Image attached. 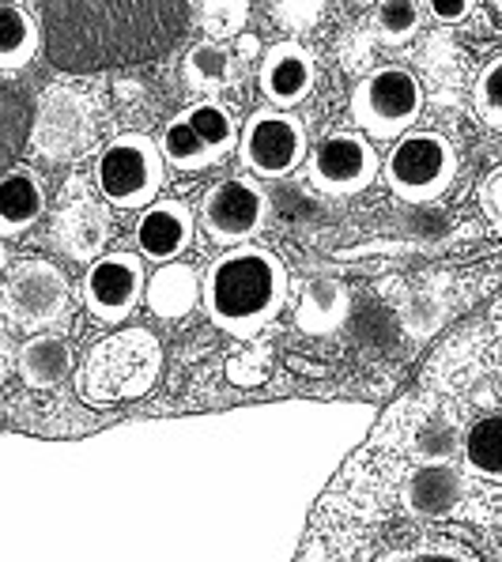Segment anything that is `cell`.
<instances>
[{"label":"cell","mask_w":502,"mask_h":562,"mask_svg":"<svg viewBox=\"0 0 502 562\" xmlns=\"http://www.w3.org/2000/svg\"><path fill=\"white\" fill-rule=\"evenodd\" d=\"M144 283H148V268L141 254L114 249V254H99L83 272L80 295L88 314L99 325H121L129 322L144 299Z\"/></svg>","instance_id":"cell-9"},{"label":"cell","mask_w":502,"mask_h":562,"mask_svg":"<svg viewBox=\"0 0 502 562\" xmlns=\"http://www.w3.org/2000/svg\"><path fill=\"white\" fill-rule=\"evenodd\" d=\"M480 201H483V212H488L495 223H502V167L491 170V175L483 178Z\"/></svg>","instance_id":"cell-29"},{"label":"cell","mask_w":502,"mask_h":562,"mask_svg":"<svg viewBox=\"0 0 502 562\" xmlns=\"http://www.w3.org/2000/svg\"><path fill=\"white\" fill-rule=\"evenodd\" d=\"M8 317L23 333H42L68 317V280L54 261L27 257L4 272Z\"/></svg>","instance_id":"cell-8"},{"label":"cell","mask_w":502,"mask_h":562,"mask_svg":"<svg viewBox=\"0 0 502 562\" xmlns=\"http://www.w3.org/2000/svg\"><path fill=\"white\" fill-rule=\"evenodd\" d=\"M495 367H499V378H502V348H499V359H495Z\"/></svg>","instance_id":"cell-33"},{"label":"cell","mask_w":502,"mask_h":562,"mask_svg":"<svg viewBox=\"0 0 502 562\" xmlns=\"http://www.w3.org/2000/svg\"><path fill=\"white\" fill-rule=\"evenodd\" d=\"M465 495L461 475L449 469L446 461H427L409 475V487H404V506L415 517H427V521H443L457 509Z\"/></svg>","instance_id":"cell-19"},{"label":"cell","mask_w":502,"mask_h":562,"mask_svg":"<svg viewBox=\"0 0 502 562\" xmlns=\"http://www.w3.org/2000/svg\"><path fill=\"white\" fill-rule=\"evenodd\" d=\"M352 314V291L336 276H314L306 280L302 295L295 302V328L306 336H328L344 328Z\"/></svg>","instance_id":"cell-18"},{"label":"cell","mask_w":502,"mask_h":562,"mask_svg":"<svg viewBox=\"0 0 502 562\" xmlns=\"http://www.w3.org/2000/svg\"><path fill=\"white\" fill-rule=\"evenodd\" d=\"M472 102L483 125L502 133V57L483 65L480 80H476V91H472Z\"/></svg>","instance_id":"cell-26"},{"label":"cell","mask_w":502,"mask_h":562,"mask_svg":"<svg viewBox=\"0 0 502 562\" xmlns=\"http://www.w3.org/2000/svg\"><path fill=\"white\" fill-rule=\"evenodd\" d=\"M155 144H159L167 167L181 170V175H201V170L220 167V159H215L212 148H208L201 136H197V128L189 125L186 114L170 117L167 125H163V133H159V140H155Z\"/></svg>","instance_id":"cell-21"},{"label":"cell","mask_w":502,"mask_h":562,"mask_svg":"<svg viewBox=\"0 0 502 562\" xmlns=\"http://www.w3.org/2000/svg\"><path fill=\"white\" fill-rule=\"evenodd\" d=\"M181 76H186V83L193 91L215 94L235 80V57H231L220 42H201V46L189 49L186 65H181Z\"/></svg>","instance_id":"cell-23"},{"label":"cell","mask_w":502,"mask_h":562,"mask_svg":"<svg viewBox=\"0 0 502 562\" xmlns=\"http://www.w3.org/2000/svg\"><path fill=\"white\" fill-rule=\"evenodd\" d=\"M257 83H261L268 106L295 110L310 99V91H314L317 65H314V57H310V49L299 46V42H276L261 57Z\"/></svg>","instance_id":"cell-14"},{"label":"cell","mask_w":502,"mask_h":562,"mask_svg":"<svg viewBox=\"0 0 502 562\" xmlns=\"http://www.w3.org/2000/svg\"><path fill=\"white\" fill-rule=\"evenodd\" d=\"M457 167H461V159H457V148L449 144V136L412 125L409 133H401L393 140V148H389L382 162V175L397 201L431 204L449 193Z\"/></svg>","instance_id":"cell-3"},{"label":"cell","mask_w":502,"mask_h":562,"mask_svg":"<svg viewBox=\"0 0 502 562\" xmlns=\"http://www.w3.org/2000/svg\"><path fill=\"white\" fill-rule=\"evenodd\" d=\"M423 27L420 0H378L375 8V31L386 46H404Z\"/></svg>","instance_id":"cell-25"},{"label":"cell","mask_w":502,"mask_h":562,"mask_svg":"<svg viewBox=\"0 0 502 562\" xmlns=\"http://www.w3.org/2000/svg\"><path fill=\"white\" fill-rule=\"evenodd\" d=\"M167 181V159L159 144L144 133L114 136L94 159V189L118 212H141L163 193Z\"/></svg>","instance_id":"cell-4"},{"label":"cell","mask_w":502,"mask_h":562,"mask_svg":"<svg viewBox=\"0 0 502 562\" xmlns=\"http://www.w3.org/2000/svg\"><path fill=\"white\" fill-rule=\"evenodd\" d=\"M114 235V220L91 196H65L49 215V241L68 261H94Z\"/></svg>","instance_id":"cell-13"},{"label":"cell","mask_w":502,"mask_h":562,"mask_svg":"<svg viewBox=\"0 0 502 562\" xmlns=\"http://www.w3.org/2000/svg\"><path fill=\"white\" fill-rule=\"evenodd\" d=\"M291 280L280 257L261 246H227L204 272L201 306L208 322L238 340H254L288 306Z\"/></svg>","instance_id":"cell-1"},{"label":"cell","mask_w":502,"mask_h":562,"mask_svg":"<svg viewBox=\"0 0 502 562\" xmlns=\"http://www.w3.org/2000/svg\"><path fill=\"white\" fill-rule=\"evenodd\" d=\"M46 181L31 167H12L0 175V238H23L46 215Z\"/></svg>","instance_id":"cell-16"},{"label":"cell","mask_w":502,"mask_h":562,"mask_svg":"<svg viewBox=\"0 0 502 562\" xmlns=\"http://www.w3.org/2000/svg\"><path fill=\"white\" fill-rule=\"evenodd\" d=\"M476 8V0H427V15L443 27H454V23L469 20Z\"/></svg>","instance_id":"cell-28"},{"label":"cell","mask_w":502,"mask_h":562,"mask_svg":"<svg viewBox=\"0 0 502 562\" xmlns=\"http://www.w3.org/2000/svg\"><path fill=\"white\" fill-rule=\"evenodd\" d=\"M181 114L189 117V125L197 128V136L212 148L215 159H227V155H235L238 151V121L235 114H231L227 106H223L220 99H201V102H193V106H186Z\"/></svg>","instance_id":"cell-22"},{"label":"cell","mask_w":502,"mask_h":562,"mask_svg":"<svg viewBox=\"0 0 502 562\" xmlns=\"http://www.w3.org/2000/svg\"><path fill=\"white\" fill-rule=\"evenodd\" d=\"M8 272V249H4V238H0V280H4Z\"/></svg>","instance_id":"cell-32"},{"label":"cell","mask_w":502,"mask_h":562,"mask_svg":"<svg viewBox=\"0 0 502 562\" xmlns=\"http://www.w3.org/2000/svg\"><path fill=\"white\" fill-rule=\"evenodd\" d=\"M197 235V212L186 201H170V196H155L152 204L141 207V220L133 227V246L144 261L163 265L178 261Z\"/></svg>","instance_id":"cell-12"},{"label":"cell","mask_w":502,"mask_h":562,"mask_svg":"<svg viewBox=\"0 0 502 562\" xmlns=\"http://www.w3.org/2000/svg\"><path fill=\"white\" fill-rule=\"evenodd\" d=\"M306 128L291 110H254L238 133V162L261 181L291 178L306 162Z\"/></svg>","instance_id":"cell-6"},{"label":"cell","mask_w":502,"mask_h":562,"mask_svg":"<svg viewBox=\"0 0 502 562\" xmlns=\"http://www.w3.org/2000/svg\"><path fill=\"white\" fill-rule=\"evenodd\" d=\"M201 20L215 38H223V34L238 31L246 23V0H204Z\"/></svg>","instance_id":"cell-27"},{"label":"cell","mask_w":502,"mask_h":562,"mask_svg":"<svg viewBox=\"0 0 502 562\" xmlns=\"http://www.w3.org/2000/svg\"><path fill=\"white\" fill-rule=\"evenodd\" d=\"M310 186L325 196H355L375 186L382 175V155L375 151V140L359 128L328 133L314 151H306Z\"/></svg>","instance_id":"cell-7"},{"label":"cell","mask_w":502,"mask_h":562,"mask_svg":"<svg viewBox=\"0 0 502 562\" xmlns=\"http://www.w3.org/2000/svg\"><path fill=\"white\" fill-rule=\"evenodd\" d=\"M163 370V348L148 328H121L102 336L76 370V393L88 404H125L152 393Z\"/></svg>","instance_id":"cell-2"},{"label":"cell","mask_w":502,"mask_h":562,"mask_svg":"<svg viewBox=\"0 0 502 562\" xmlns=\"http://www.w3.org/2000/svg\"><path fill=\"white\" fill-rule=\"evenodd\" d=\"M204 276L193 265L181 261H163L155 272H148L144 283V306L159 322H181L201 306Z\"/></svg>","instance_id":"cell-15"},{"label":"cell","mask_w":502,"mask_h":562,"mask_svg":"<svg viewBox=\"0 0 502 562\" xmlns=\"http://www.w3.org/2000/svg\"><path fill=\"white\" fill-rule=\"evenodd\" d=\"M4 385H8V356L0 351V393H4Z\"/></svg>","instance_id":"cell-31"},{"label":"cell","mask_w":502,"mask_h":562,"mask_svg":"<svg viewBox=\"0 0 502 562\" xmlns=\"http://www.w3.org/2000/svg\"><path fill=\"white\" fill-rule=\"evenodd\" d=\"M76 370V351L60 333H31V340H23L20 356H15V374L23 378L27 389H57L72 378Z\"/></svg>","instance_id":"cell-17"},{"label":"cell","mask_w":502,"mask_h":562,"mask_svg":"<svg viewBox=\"0 0 502 562\" xmlns=\"http://www.w3.org/2000/svg\"><path fill=\"white\" fill-rule=\"evenodd\" d=\"M12 325V317H8V302H4V291H0V333Z\"/></svg>","instance_id":"cell-30"},{"label":"cell","mask_w":502,"mask_h":562,"mask_svg":"<svg viewBox=\"0 0 502 562\" xmlns=\"http://www.w3.org/2000/svg\"><path fill=\"white\" fill-rule=\"evenodd\" d=\"M465 464L483 480H502V415H483L465 435Z\"/></svg>","instance_id":"cell-24"},{"label":"cell","mask_w":502,"mask_h":562,"mask_svg":"<svg viewBox=\"0 0 502 562\" xmlns=\"http://www.w3.org/2000/svg\"><path fill=\"white\" fill-rule=\"evenodd\" d=\"M91 140V114L88 102L68 88H49L38 102V117H34L31 148L42 159H72L83 144Z\"/></svg>","instance_id":"cell-11"},{"label":"cell","mask_w":502,"mask_h":562,"mask_svg":"<svg viewBox=\"0 0 502 562\" xmlns=\"http://www.w3.org/2000/svg\"><path fill=\"white\" fill-rule=\"evenodd\" d=\"M201 227L215 246L254 241L268 223V193L254 178L215 181L201 201Z\"/></svg>","instance_id":"cell-10"},{"label":"cell","mask_w":502,"mask_h":562,"mask_svg":"<svg viewBox=\"0 0 502 562\" xmlns=\"http://www.w3.org/2000/svg\"><path fill=\"white\" fill-rule=\"evenodd\" d=\"M423 102H427V94H423V83L412 68L382 65L370 76H362L359 88L352 91V121L375 144H393L420 121Z\"/></svg>","instance_id":"cell-5"},{"label":"cell","mask_w":502,"mask_h":562,"mask_svg":"<svg viewBox=\"0 0 502 562\" xmlns=\"http://www.w3.org/2000/svg\"><path fill=\"white\" fill-rule=\"evenodd\" d=\"M42 54V27L23 0H0V76L23 72Z\"/></svg>","instance_id":"cell-20"}]
</instances>
